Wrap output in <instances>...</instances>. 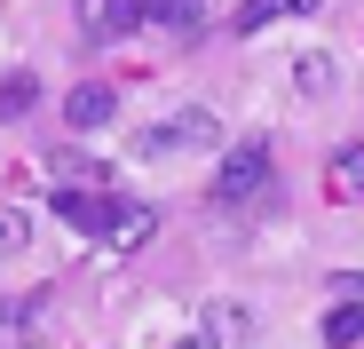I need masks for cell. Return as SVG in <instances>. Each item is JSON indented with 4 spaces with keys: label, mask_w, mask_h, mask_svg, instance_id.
Returning <instances> with one entry per match:
<instances>
[{
    "label": "cell",
    "mask_w": 364,
    "mask_h": 349,
    "mask_svg": "<svg viewBox=\"0 0 364 349\" xmlns=\"http://www.w3.org/2000/svg\"><path fill=\"white\" fill-rule=\"evenodd\" d=\"M80 24H87L95 40H103V32L119 40V32H135L143 16H135V0H80Z\"/></svg>",
    "instance_id": "obj_9"
},
{
    "label": "cell",
    "mask_w": 364,
    "mask_h": 349,
    "mask_svg": "<svg viewBox=\"0 0 364 349\" xmlns=\"http://www.w3.org/2000/svg\"><path fill=\"white\" fill-rule=\"evenodd\" d=\"M198 325H206L214 349H246V341H254V310H246V302H206Z\"/></svg>",
    "instance_id": "obj_7"
},
{
    "label": "cell",
    "mask_w": 364,
    "mask_h": 349,
    "mask_svg": "<svg viewBox=\"0 0 364 349\" xmlns=\"http://www.w3.org/2000/svg\"><path fill=\"white\" fill-rule=\"evenodd\" d=\"M222 127H214V111L206 103H182V111H166V120H151L143 135H135V151L143 159H174V151H206Z\"/></svg>",
    "instance_id": "obj_1"
},
{
    "label": "cell",
    "mask_w": 364,
    "mask_h": 349,
    "mask_svg": "<svg viewBox=\"0 0 364 349\" xmlns=\"http://www.w3.org/2000/svg\"><path fill=\"white\" fill-rule=\"evenodd\" d=\"M151 230H159V214H151L143 199H119V214H111V230H103V246H111V254H135V246H151Z\"/></svg>",
    "instance_id": "obj_6"
},
{
    "label": "cell",
    "mask_w": 364,
    "mask_h": 349,
    "mask_svg": "<svg viewBox=\"0 0 364 349\" xmlns=\"http://www.w3.org/2000/svg\"><path fill=\"white\" fill-rule=\"evenodd\" d=\"M111 120H119V88L80 80V88L64 95V127H72V135H95V127H111Z\"/></svg>",
    "instance_id": "obj_3"
},
{
    "label": "cell",
    "mask_w": 364,
    "mask_h": 349,
    "mask_svg": "<svg viewBox=\"0 0 364 349\" xmlns=\"http://www.w3.org/2000/svg\"><path fill=\"white\" fill-rule=\"evenodd\" d=\"M0 318H9V310H0Z\"/></svg>",
    "instance_id": "obj_18"
},
{
    "label": "cell",
    "mask_w": 364,
    "mask_h": 349,
    "mask_svg": "<svg viewBox=\"0 0 364 349\" xmlns=\"http://www.w3.org/2000/svg\"><path fill=\"white\" fill-rule=\"evenodd\" d=\"M325 191H333V199H364V135H356V143H333V159H325Z\"/></svg>",
    "instance_id": "obj_8"
},
{
    "label": "cell",
    "mask_w": 364,
    "mask_h": 349,
    "mask_svg": "<svg viewBox=\"0 0 364 349\" xmlns=\"http://www.w3.org/2000/svg\"><path fill=\"white\" fill-rule=\"evenodd\" d=\"M32 103H40V80H32V72H9V80H0V120H24Z\"/></svg>",
    "instance_id": "obj_12"
},
{
    "label": "cell",
    "mask_w": 364,
    "mask_h": 349,
    "mask_svg": "<svg viewBox=\"0 0 364 349\" xmlns=\"http://www.w3.org/2000/svg\"><path fill=\"white\" fill-rule=\"evenodd\" d=\"M277 9H293V16H317V9H325V0H277Z\"/></svg>",
    "instance_id": "obj_16"
},
{
    "label": "cell",
    "mask_w": 364,
    "mask_h": 349,
    "mask_svg": "<svg viewBox=\"0 0 364 349\" xmlns=\"http://www.w3.org/2000/svg\"><path fill=\"white\" fill-rule=\"evenodd\" d=\"M293 95L333 103V95H341V56H333V48H301V56H293Z\"/></svg>",
    "instance_id": "obj_4"
},
{
    "label": "cell",
    "mask_w": 364,
    "mask_h": 349,
    "mask_svg": "<svg viewBox=\"0 0 364 349\" xmlns=\"http://www.w3.org/2000/svg\"><path fill=\"white\" fill-rule=\"evenodd\" d=\"M325 341H333V349H356V341H364V294H333V310H325Z\"/></svg>",
    "instance_id": "obj_10"
},
{
    "label": "cell",
    "mask_w": 364,
    "mask_h": 349,
    "mask_svg": "<svg viewBox=\"0 0 364 349\" xmlns=\"http://www.w3.org/2000/svg\"><path fill=\"white\" fill-rule=\"evenodd\" d=\"M24 246H32V214L24 207H0V262H16Z\"/></svg>",
    "instance_id": "obj_13"
},
{
    "label": "cell",
    "mask_w": 364,
    "mask_h": 349,
    "mask_svg": "<svg viewBox=\"0 0 364 349\" xmlns=\"http://www.w3.org/2000/svg\"><path fill=\"white\" fill-rule=\"evenodd\" d=\"M48 310H55V302H48V286H40V294H24V302H16V333L40 341V333H48Z\"/></svg>",
    "instance_id": "obj_14"
},
{
    "label": "cell",
    "mask_w": 364,
    "mask_h": 349,
    "mask_svg": "<svg viewBox=\"0 0 364 349\" xmlns=\"http://www.w3.org/2000/svg\"><path fill=\"white\" fill-rule=\"evenodd\" d=\"M174 349H214V341H206V333H182V341H174Z\"/></svg>",
    "instance_id": "obj_17"
},
{
    "label": "cell",
    "mask_w": 364,
    "mask_h": 349,
    "mask_svg": "<svg viewBox=\"0 0 364 349\" xmlns=\"http://www.w3.org/2000/svg\"><path fill=\"white\" fill-rule=\"evenodd\" d=\"M262 191H269V143H230L222 167H214V199L222 207H246Z\"/></svg>",
    "instance_id": "obj_2"
},
{
    "label": "cell",
    "mask_w": 364,
    "mask_h": 349,
    "mask_svg": "<svg viewBox=\"0 0 364 349\" xmlns=\"http://www.w3.org/2000/svg\"><path fill=\"white\" fill-rule=\"evenodd\" d=\"M48 207L64 214L72 230H87V239H103V230H111V214H119V199H103V191H55Z\"/></svg>",
    "instance_id": "obj_5"
},
{
    "label": "cell",
    "mask_w": 364,
    "mask_h": 349,
    "mask_svg": "<svg viewBox=\"0 0 364 349\" xmlns=\"http://www.w3.org/2000/svg\"><path fill=\"white\" fill-rule=\"evenodd\" d=\"M285 9H277V0H237V32H262V24H277Z\"/></svg>",
    "instance_id": "obj_15"
},
{
    "label": "cell",
    "mask_w": 364,
    "mask_h": 349,
    "mask_svg": "<svg viewBox=\"0 0 364 349\" xmlns=\"http://www.w3.org/2000/svg\"><path fill=\"white\" fill-rule=\"evenodd\" d=\"M135 16H151L166 32H198L206 24V0H135Z\"/></svg>",
    "instance_id": "obj_11"
}]
</instances>
